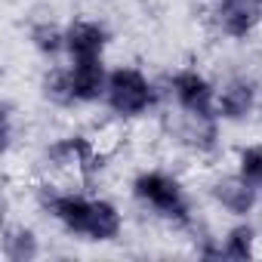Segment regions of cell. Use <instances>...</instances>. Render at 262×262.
Returning <instances> with one entry per match:
<instances>
[{
  "label": "cell",
  "mask_w": 262,
  "mask_h": 262,
  "mask_svg": "<svg viewBox=\"0 0 262 262\" xmlns=\"http://www.w3.org/2000/svg\"><path fill=\"white\" fill-rule=\"evenodd\" d=\"M133 198L155 210L161 219H170L182 228L194 225V216H191V201L182 188V182L167 173V170H142L136 179H133Z\"/></svg>",
  "instance_id": "1"
},
{
  "label": "cell",
  "mask_w": 262,
  "mask_h": 262,
  "mask_svg": "<svg viewBox=\"0 0 262 262\" xmlns=\"http://www.w3.org/2000/svg\"><path fill=\"white\" fill-rule=\"evenodd\" d=\"M155 102H158V86H155V80L142 68H136V65L111 68L105 105L111 108L114 117H120V120H136V117L148 114L155 108Z\"/></svg>",
  "instance_id": "2"
},
{
  "label": "cell",
  "mask_w": 262,
  "mask_h": 262,
  "mask_svg": "<svg viewBox=\"0 0 262 262\" xmlns=\"http://www.w3.org/2000/svg\"><path fill=\"white\" fill-rule=\"evenodd\" d=\"M170 96L185 114H216V86L198 68H179L170 77Z\"/></svg>",
  "instance_id": "3"
},
{
  "label": "cell",
  "mask_w": 262,
  "mask_h": 262,
  "mask_svg": "<svg viewBox=\"0 0 262 262\" xmlns=\"http://www.w3.org/2000/svg\"><path fill=\"white\" fill-rule=\"evenodd\" d=\"M210 194L213 201L228 213V216H237V219H247L259 201H262V188L253 185L247 176H241L237 170L231 173H219L213 182H210Z\"/></svg>",
  "instance_id": "4"
},
{
  "label": "cell",
  "mask_w": 262,
  "mask_h": 262,
  "mask_svg": "<svg viewBox=\"0 0 262 262\" xmlns=\"http://www.w3.org/2000/svg\"><path fill=\"white\" fill-rule=\"evenodd\" d=\"M210 16L222 37L247 40L262 25V4L259 0H216Z\"/></svg>",
  "instance_id": "5"
},
{
  "label": "cell",
  "mask_w": 262,
  "mask_h": 262,
  "mask_svg": "<svg viewBox=\"0 0 262 262\" xmlns=\"http://www.w3.org/2000/svg\"><path fill=\"white\" fill-rule=\"evenodd\" d=\"M259 108V90L250 77L234 74L222 86H216V117L225 123H244Z\"/></svg>",
  "instance_id": "6"
},
{
  "label": "cell",
  "mask_w": 262,
  "mask_h": 262,
  "mask_svg": "<svg viewBox=\"0 0 262 262\" xmlns=\"http://www.w3.org/2000/svg\"><path fill=\"white\" fill-rule=\"evenodd\" d=\"M176 139L198 158L219 151V117L216 114H185L176 123Z\"/></svg>",
  "instance_id": "7"
},
{
  "label": "cell",
  "mask_w": 262,
  "mask_h": 262,
  "mask_svg": "<svg viewBox=\"0 0 262 262\" xmlns=\"http://www.w3.org/2000/svg\"><path fill=\"white\" fill-rule=\"evenodd\" d=\"M68 28V47L65 56L71 62H93L102 59L108 50V28L96 19H74L65 25Z\"/></svg>",
  "instance_id": "8"
},
{
  "label": "cell",
  "mask_w": 262,
  "mask_h": 262,
  "mask_svg": "<svg viewBox=\"0 0 262 262\" xmlns=\"http://www.w3.org/2000/svg\"><path fill=\"white\" fill-rule=\"evenodd\" d=\"M108 68L102 59L93 62H71V77H74V96L77 105H93V102H105L108 93Z\"/></svg>",
  "instance_id": "9"
},
{
  "label": "cell",
  "mask_w": 262,
  "mask_h": 262,
  "mask_svg": "<svg viewBox=\"0 0 262 262\" xmlns=\"http://www.w3.org/2000/svg\"><path fill=\"white\" fill-rule=\"evenodd\" d=\"M123 231V213L114 201L108 198H93V210H90V222H86V241L96 244H108L114 237H120Z\"/></svg>",
  "instance_id": "10"
},
{
  "label": "cell",
  "mask_w": 262,
  "mask_h": 262,
  "mask_svg": "<svg viewBox=\"0 0 262 262\" xmlns=\"http://www.w3.org/2000/svg\"><path fill=\"white\" fill-rule=\"evenodd\" d=\"M90 210H93V198L80 194V191H62L59 204L53 207V219L68 231V234H77L83 237L86 234V222H90Z\"/></svg>",
  "instance_id": "11"
},
{
  "label": "cell",
  "mask_w": 262,
  "mask_h": 262,
  "mask_svg": "<svg viewBox=\"0 0 262 262\" xmlns=\"http://www.w3.org/2000/svg\"><path fill=\"white\" fill-rule=\"evenodd\" d=\"M0 253H4L7 262H34L40 256V237L28 225H7Z\"/></svg>",
  "instance_id": "12"
},
{
  "label": "cell",
  "mask_w": 262,
  "mask_h": 262,
  "mask_svg": "<svg viewBox=\"0 0 262 262\" xmlns=\"http://www.w3.org/2000/svg\"><path fill=\"white\" fill-rule=\"evenodd\" d=\"M40 96H43L50 105H56V108H71V105H77L71 68L50 65V68L40 74Z\"/></svg>",
  "instance_id": "13"
},
{
  "label": "cell",
  "mask_w": 262,
  "mask_h": 262,
  "mask_svg": "<svg viewBox=\"0 0 262 262\" xmlns=\"http://www.w3.org/2000/svg\"><path fill=\"white\" fill-rule=\"evenodd\" d=\"M31 47L43 56V59H56V56H62L65 53V47H68V28H62L59 22H53V19H43V22H37V25H31Z\"/></svg>",
  "instance_id": "14"
},
{
  "label": "cell",
  "mask_w": 262,
  "mask_h": 262,
  "mask_svg": "<svg viewBox=\"0 0 262 262\" xmlns=\"http://www.w3.org/2000/svg\"><path fill=\"white\" fill-rule=\"evenodd\" d=\"M259 231L250 225V222H237L225 231V237L219 241L222 244V256L225 259H250L259 253Z\"/></svg>",
  "instance_id": "15"
},
{
  "label": "cell",
  "mask_w": 262,
  "mask_h": 262,
  "mask_svg": "<svg viewBox=\"0 0 262 262\" xmlns=\"http://www.w3.org/2000/svg\"><path fill=\"white\" fill-rule=\"evenodd\" d=\"M234 170H237L241 176H247L253 185L262 188V142L241 145L237 155H234Z\"/></svg>",
  "instance_id": "16"
},
{
  "label": "cell",
  "mask_w": 262,
  "mask_h": 262,
  "mask_svg": "<svg viewBox=\"0 0 262 262\" xmlns=\"http://www.w3.org/2000/svg\"><path fill=\"white\" fill-rule=\"evenodd\" d=\"M59 198H62V188H59L53 179H40V182L34 185V204H37L43 213H53V207L59 204Z\"/></svg>",
  "instance_id": "17"
},
{
  "label": "cell",
  "mask_w": 262,
  "mask_h": 262,
  "mask_svg": "<svg viewBox=\"0 0 262 262\" xmlns=\"http://www.w3.org/2000/svg\"><path fill=\"white\" fill-rule=\"evenodd\" d=\"M259 4H262V0H259Z\"/></svg>",
  "instance_id": "18"
}]
</instances>
